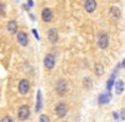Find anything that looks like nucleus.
Listing matches in <instances>:
<instances>
[{
  "label": "nucleus",
  "instance_id": "5",
  "mask_svg": "<svg viewBox=\"0 0 125 122\" xmlns=\"http://www.w3.org/2000/svg\"><path fill=\"white\" fill-rule=\"evenodd\" d=\"M44 67L48 69V70H50V69H53L54 67H55V57L53 55V54H46L45 55V58H44Z\"/></svg>",
  "mask_w": 125,
  "mask_h": 122
},
{
  "label": "nucleus",
  "instance_id": "8",
  "mask_svg": "<svg viewBox=\"0 0 125 122\" xmlns=\"http://www.w3.org/2000/svg\"><path fill=\"white\" fill-rule=\"evenodd\" d=\"M48 40L50 43H56L58 42V39H59V34H58V30L56 29H54V28H50L49 30H48Z\"/></svg>",
  "mask_w": 125,
  "mask_h": 122
},
{
  "label": "nucleus",
  "instance_id": "1",
  "mask_svg": "<svg viewBox=\"0 0 125 122\" xmlns=\"http://www.w3.org/2000/svg\"><path fill=\"white\" fill-rule=\"evenodd\" d=\"M30 117V108L29 106L24 105V106H20L18 109V118L20 121H26Z\"/></svg>",
  "mask_w": 125,
  "mask_h": 122
},
{
  "label": "nucleus",
  "instance_id": "15",
  "mask_svg": "<svg viewBox=\"0 0 125 122\" xmlns=\"http://www.w3.org/2000/svg\"><path fill=\"white\" fill-rule=\"evenodd\" d=\"M41 106H43V95H41V91L39 89L36 92V107H35L36 112H40Z\"/></svg>",
  "mask_w": 125,
  "mask_h": 122
},
{
  "label": "nucleus",
  "instance_id": "26",
  "mask_svg": "<svg viewBox=\"0 0 125 122\" xmlns=\"http://www.w3.org/2000/svg\"><path fill=\"white\" fill-rule=\"evenodd\" d=\"M62 122H66V121H62Z\"/></svg>",
  "mask_w": 125,
  "mask_h": 122
},
{
  "label": "nucleus",
  "instance_id": "19",
  "mask_svg": "<svg viewBox=\"0 0 125 122\" xmlns=\"http://www.w3.org/2000/svg\"><path fill=\"white\" fill-rule=\"evenodd\" d=\"M0 122H14V120L10 116H5V117H3L1 120H0Z\"/></svg>",
  "mask_w": 125,
  "mask_h": 122
},
{
  "label": "nucleus",
  "instance_id": "20",
  "mask_svg": "<svg viewBox=\"0 0 125 122\" xmlns=\"http://www.w3.org/2000/svg\"><path fill=\"white\" fill-rule=\"evenodd\" d=\"M0 15H5V6L0 3Z\"/></svg>",
  "mask_w": 125,
  "mask_h": 122
},
{
  "label": "nucleus",
  "instance_id": "2",
  "mask_svg": "<svg viewBox=\"0 0 125 122\" xmlns=\"http://www.w3.org/2000/svg\"><path fill=\"white\" fill-rule=\"evenodd\" d=\"M66 113H68V106H66V103H64V102L56 103V106H55V115L58 117L62 118V117L66 116Z\"/></svg>",
  "mask_w": 125,
  "mask_h": 122
},
{
  "label": "nucleus",
  "instance_id": "23",
  "mask_svg": "<svg viewBox=\"0 0 125 122\" xmlns=\"http://www.w3.org/2000/svg\"><path fill=\"white\" fill-rule=\"evenodd\" d=\"M113 116H114V118H116V120L119 118V113L118 112H113Z\"/></svg>",
  "mask_w": 125,
  "mask_h": 122
},
{
  "label": "nucleus",
  "instance_id": "6",
  "mask_svg": "<svg viewBox=\"0 0 125 122\" xmlns=\"http://www.w3.org/2000/svg\"><path fill=\"white\" fill-rule=\"evenodd\" d=\"M16 40H18V43L21 45V47H26L29 44L28 35H26L25 32H23V30H20V32L16 33Z\"/></svg>",
  "mask_w": 125,
  "mask_h": 122
},
{
  "label": "nucleus",
  "instance_id": "10",
  "mask_svg": "<svg viewBox=\"0 0 125 122\" xmlns=\"http://www.w3.org/2000/svg\"><path fill=\"white\" fill-rule=\"evenodd\" d=\"M41 19H43V22H45V23L51 22V20H53V12H51L49 8L43 9V12H41Z\"/></svg>",
  "mask_w": 125,
  "mask_h": 122
},
{
  "label": "nucleus",
  "instance_id": "7",
  "mask_svg": "<svg viewBox=\"0 0 125 122\" xmlns=\"http://www.w3.org/2000/svg\"><path fill=\"white\" fill-rule=\"evenodd\" d=\"M18 89H19V93L20 95H26L30 89V83L28 79H21L19 82V86H18Z\"/></svg>",
  "mask_w": 125,
  "mask_h": 122
},
{
  "label": "nucleus",
  "instance_id": "24",
  "mask_svg": "<svg viewBox=\"0 0 125 122\" xmlns=\"http://www.w3.org/2000/svg\"><path fill=\"white\" fill-rule=\"evenodd\" d=\"M28 5H29V6H33V5H34L33 0H28Z\"/></svg>",
  "mask_w": 125,
  "mask_h": 122
},
{
  "label": "nucleus",
  "instance_id": "21",
  "mask_svg": "<svg viewBox=\"0 0 125 122\" xmlns=\"http://www.w3.org/2000/svg\"><path fill=\"white\" fill-rule=\"evenodd\" d=\"M121 120H125V108H123L121 111H120V116H119Z\"/></svg>",
  "mask_w": 125,
  "mask_h": 122
},
{
  "label": "nucleus",
  "instance_id": "9",
  "mask_svg": "<svg viewBox=\"0 0 125 122\" xmlns=\"http://www.w3.org/2000/svg\"><path fill=\"white\" fill-rule=\"evenodd\" d=\"M96 0H85V3H84V8L88 13H94L96 10Z\"/></svg>",
  "mask_w": 125,
  "mask_h": 122
},
{
  "label": "nucleus",
  "instance_id": "16",
  "mask_svg": "<svg viewBox=\"0 0 125 122\" xmlns=\"http://www.w3.org/2000/svg\"><path fill=\"white\" fill-rule=\"evenodd\" d=\"M114 87H115V93L116 95H121L124 92V82H123L121 79L116 81L115 84H114Z\"/></svg>",
  "mask_w": 125,
  "mask_h": 122
},
{
  "label": "nucleus",
  "instance_id": "17",
  "mask_svg": "<svg viewBox=\"0 0 125 122\" xmlns=\"http://www.w3.org/2000/svg\"><path fill=\"white\" fill-rule=\"evenodd\" d=\"M94 72H95L96 76H103L104 74V67L101 64H95V67H94Z\"/></svg>",
  "mask_w": 125,
  "mask_h": 122
},
{
  "label": "nucleus",
  "instance_id": "4",
  "mask_svg": "<svg viewBox=\"0 0 125 122\" xmlns=\"http://www.w3.org/2000/svg\"><path fill=\"white\" fill-rule=\"evenodd\" d=\"M109 45V35L106 33H100L98 38V47L100 49H106Z\"/></svg>",
  "mask_w": 125,
  "mask_h": 122
},
{
  "label": "nucleus",
  "instance_id": "18",
  "mask_svg": "<svg viewBox=\"0 0 125 122\" xmlns=\"http://www.w3.org/2000/svg\"><path fill=\"white\" fill-rule=\"evenodd\" d=\"M39 122H50V118L46 115H40L39 117Z\"/></svg>",
  "mask_w": 125,
  "mask_h": 122
},
{
  "label": "nucleus",
  "instance_id": "22",
  "mask_svg": "<svg viewBox=\"0 0 125 122\" xmlns=\"http://www.w3.org/2000/svg\"><path fill=\"white\" fill-rule=\"evenodd\" d=\"M33 34H34V37H35L38 40L40 39V38H39V34H38V32H36V29H33Z\"/></svg>",
  "mask_w": 125,
  "mask_h": 122
},
{
  "label": "nucleus",
  "instance_id": "14",
  "mask_svg": "<svg viewBox=\"0 0 125 122\" xmlns=\"http://www.w3.org/2000/svg\"><path fill=\"white\" fill-rule=\"evenodd\" d=\"M116 72H118V68H116L115 70H114V73L110 76L109 81L106 82V89H108V92H110L111 88H113V86L115 84V76H116Z\"/></svg>",
  "mask_w": 125,
  "mask_h": 122
},
{
  "label": "nucleus",
  "instance_id": "11",
  "mask_svg": "<svg viewBox=\"0 0 125 122\" xmlns=\"http://www.w3.org/2000/svg\"><path fill=\"white\" fill-rule=\"evenodd\" d=\"M110 99H111L110 92H104V93H100L99 95L98 102H99V105H106V103L110 102Z\"/></svg>",
  "mask_w": 125,
  "mask_h": 122
},
{
  "label": "nucleus",
  "instance_id": "3",
  "mask_svg": "<svg viewBox=\"0 0 125 122\" xmlns=\"http://www.w3.org/2000/svg\"><path fill=\"white\" fill-rule=\"evenodd\" d=\"M55 91H56L58 96H60V97L65 96L66 91H68V84H66V82H65L64 79H60L59 82L56 83V86H55Z\"/></svg>",
  "mask_w": 125,
  "mask_h": 122
},
{
  "label": "nucleus",
  "instance_id": "13",
  "mask_svg": "<svg viewBox=\"0 0 125 122\" xmlns=\"http://www.w3.org/2000/svg\"><path fill=\"white\" fill-rule=\"evenodd\" d=\"M6 29L10 34H15L18 33V22L16 20H9V23L6 25Z\"/></svg>",
  "mask_w": 125,
  "mask_h": 122
},
{
  "label": "nucleus",
  "instance_id": "25",
  "mask_svg": "<svg viewBox=\"0 0 125 122\" xmlns=\"http://www.w3.org/2000/svg\"><path fill=\"white\" fill-rule=\"evenodd\" d=\"M121 66H123V68H125V58L123 59V62H121Z\"/></svg>",
  "mask_w": 125,
  "mask_h": 122
},
{
  "label": "nucleus",
  "instance_id": "12",
  "mask_svg": "<svg viewBox=\"0 0 125 122\" xmlns=\"http://www.w3.org/2000/svg\"><path fill=\"white\" fill-rule=\"evenodd\" d=\"M121 13H120V9L118 6H111L110 10H109V16L111 20H118L120 18Z\"/></svg>",
  "mask_w": 125,
  "mask_h": 122
}]
</instances>
